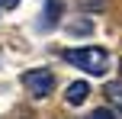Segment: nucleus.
Returning a JSON list of instances; mask_svg holds the SVG:
<instances>
[{"label":"nucleus","instance_id":"1","mask_svg":"<svg viewBox=\"0 0 122 119\" xmlns=\"http://www.w3.org/2000/svg\"><path fill=\"white\" fill-rule=\"evenodd\" d=\"M64 61H71L74 68L87 71L90 77H103L109 71V52L100 48V45H87V48H67Z\"/></svg>","mask_w":122,"mask_h":119},{"label":"nucleus","instance_id":"2","mask_svg":"<svg viewBox=\"0 0 122 119\" xmlns=\"http://www.w3.org/2000/svg\"><path fill=\"white\" fill-rule=\"evenodd\" d=\"M23 87L29 90L32 97H48L51 90H55V71L51 68H32V71H26L23 74Z\"/></svg>","mask_w":122,"mask_h":119},{"label":"nucleus","instance_id":"3","mask_svg":"<svg viewBox=\"0 0 122 119\" xmlns=\"http://www.w3.org/2000/svg\"><path fill=\"white\" fill-rule=\"evenodd\" d=\"M87 97H90V84H87V81H74V84H67V90H64L67 106H80Z\"/></svg>","mask_w":122,"mask_h":119},{"label":"nucleus","instance_id":"4","mask_svg":"<svg viewBox=\"0 0 122 119\" xmlns=\"http://www.w3.org/2000/svg\"><path fill=\"white\" fill-rule=\"evenodd\" d=\"M61 10H64L61 0H45V10H42V19H39V29H51V26L61 19Z\"/></svg>","mask_w":122,"mask_h":119},{"label":"nucleus","instance_id":"5","mask_svg":"<svg viewBox=\"0 0 122 119\" xmlns=\"http://www.w3.org/2000/svg\"><path fill=\"white\" fill-rule=\"evenodd\" d=\"M103 93H106L109 109H119V113H122V81H109V84L103 87Z\"/></svg>","mask_w":122,"mask_h":119},{"label":"nucleus","instance_id":"6","mask_svg":"<svg viewBox=\"0 0 122 119\" xmlns=\"http://www.w3.org/2000/svg\"><path fill=\"white\" fill-rule=\"evenodd\" d=\"M77 6L84 13H103L106 6H109V0H77Z\"/></svg>","mask_w":122,"mask_h":119},{"label":"nucleus","instance_id":"7","mask_svg":"<svg viewBox=\"0 0 122 119\" xmlns=\"http://www.w3.org/2000/svg\"><path fill=\"white\" fill-rule=\"evenodd\" d=\"M67 29H71L74 36H90V32H93V23H90V19H74Z\"/></svg>","mask_w":122,"mask_h":119},{"label":"nucleus","instance_id":"8","mask_svg":"<svg viewBox=\"0 0 122 119\" xmlns=\"http://www.w3.org/2000/svg\"><path fill=\"white\" fill-rule=\"evenodd\" d=\"M90 119H116V113H112L109 106H103V109H93V113H90Z\"/></svg>","mask_w":122,"mask_h":119},{"label":"nucleus","instance_id":"9","mask_svg":"<svg viewBox=\"0 0 122 119\" xmlns=\"http://www.w3.org/2000/svg\"><path fill=\"white\" fill-rule=\"evenodd\" d=\"M16 3H19V0H0V6H3V10H13Z\"/></svg>","mask_w":122,"mask_h":119},{"label":"nucleus","instance_id":"10","mask_svg":"<svg viewBox=\"0 0 122 119\" xmlns=\"http://www.w3.org/2000/svg\"><path fill=\"white\" fill-rule=\"evenodd\" d=\"M119 74H122V58H119Z\"/></svg>","mask_w":122,"mask_h":119},{"label":"nucleus","instance_id":"11","mask_svg":"<svg viewBox=\"0 0 122 119\" xmlns=\"http://www.w3.org/2000/svg\"><path fill=\"white\" fill-rule=\"evenodd\" d=\"M0 13H3V6H0Z\"/></svg>","mask_w":122,"mask_h":119}]
</instances>
